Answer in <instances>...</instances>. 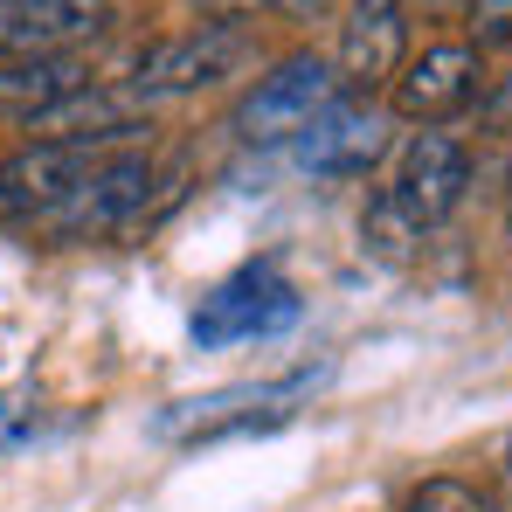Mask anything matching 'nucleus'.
Returning a JSON list of instances; mask_svg holds the SVG:
<instances>
[{"mask_svg": "<svg viewBox=\"0 0 512 512\" xmlns=\"http://www.w3.org/2000/svg\"><path fill=\"white\" fill-rule=\"evenodd\" d=\"M340 97H346L340 70H333L319 49H298V56L270 63V70H263V77H256V84L236 97L229 132H236L243 146H284V139H312V132H319V118H326Z\"/></svg>", "mask_w": 512, "mask_h": 512, "instance_id": "1", "label": "nucleus"}, {"mask_svg": "<svg viewBox=\"0 0 512 512\" xmlns=\"http://www.w3.org/2000/svg\"><path fill=\"white\" fill-rule=\"evenodd\" d=\"M250 63H256L250 21H194L180 35H160L153 49H139L125 84L139 97H194V90H215L229 77H243Z\"/></svg>", "mask_w": 512, "mask_h": 512, "instance_id": "2", "label": "nucleus"}, {"mask_svg": "<svg viewBox=\"0 0 512 512\" xmlns=\"http://www.w3.org/2000/svg\"><path fill=\"white\" fill-rule=\"evenodd\" d=\"M97 160H104L97 146H42V139L14 146V153L0 160V215H14V222L56 215V208L90 180Z\"/></svg>", "mask_w": 512, "mask_h": 512, "instance_id": "8", "label": "nucleus"}, {"mask_svg": "<svg viewBox=\"0 0 512 512\" xmlns=\"http://www.w3.org/2000/svg\"><path fill=\"white\" fill-rule=\"evenodd\" d=\"M464 42L485 56V49H512V0H464Z\"/></svg>", "mask_w": 512, "mask_h": 512, "instance_id": "14", "label": "nucleus"}, {"mask_svg": "<svg viewBox=\"0 0 512 512\" xmlns=\"http://www.w3.org/2000/svg\"><path fill=\"white\" fill-rule=\"evenodd\" d=\"M464 187H471V153L464 139L450 132H409V146L395 153V208L416 222V229H443L457 208H464Z\"/></svg>", "mask_w": 512, "mask_h": 512, "instance_id": "5", "label": "nucleus"}, {"mask_svg": "<svg viewBox=\"0 0 512 512\" xmlns=\"http://www.w3.org/2000/svg\"><path fill=\"white\" fill-rule=\"evenodd\" d=\"M90 70L77 56H28V63H0V125H35L42 111H56L70 90H84Z\"/></svg>", "mask_w": 512, "mask_h": 512, "instance_id": "11", "label": "nucleus"}, {"mask_svg": "<svg viewBox=\"0 0 512 512\" xmlns=\"http://www.w3.org/2000/svg\"><path fill=\"white\" fill-rule=\"evenodd\" d=\"M291 319H298V291H291L270 263H250V270H236L229 284H215V291L201 298L194 340L201 346L263 340V333H277V326H291Z\"/></svg>", "mask_w": 512, "mask_h": 512, "instance_id": "7", "label": "nucleus"}, {"mask_svg": "<svg viewBox=\"0 0 512 512\" xmlns=\"http://www.w3.org/2000/svg\"><path fill=\"white\" fill-rule=\"evenodd\" d=\"M402 512H492V499H478V485H464V478H423Z\"/></svg>", "mask_w": 512, "mask_h": 512, "instance_id": "13", "label": "nucleus"}, {"mask_svg": "<svg viewBox=\"0 0 512 512\" xmlns=\"http://www.w3.org/2000/svg\"><path fill=\"white\" fill-rule=\"evenodd\" d=\"M111 0H0V63L28 56H77L84 42L111 35Z\"/></svg>", "mask_w": 512, "mask_h": 512, "instance_id": "6", "label": "nucleus"}, {"mask_svg": "<svg viewBox=\"0 0 512 512\" xmlns=\"http://www.w3.org/2000/svg\"><path fill=\"white\" fill-rule=\"evenodd\" d=\"M194 14H208V21H250L256 0H187Z\"/></svg>", "mask_w": 512, "mask_h": 512, "instance_id": "15", "label": "nucleus"}, {"mask_svg": "<svg viewBox=\"0 0 512 512\" xmlns=\"http://www.w3.org/2000/svg\"><path fill=\"white\" fill-rule=\"evenodd\" d=\"M270 7H277L284 21H326V14H333L340 0H270Z\"/></svg>", "mask_w": 512, "mask_h": 512, "instance_id": "16", "label": "nucleus"}, {"mask_svg": "<svg viewBox=\"0 0 512 512\" xmlns=\"http://www.w3.org/2000/svg\"><path fill=\"white\" fill-rule=\"evenodd\" d=\"M153 160L146 153H104L90 180L56 208V215H42V229L49 236H63V243H90V236H125L139 215H146V194H153Z\"/></svg>", "mask_w": 512, "mask_h": 512, "instance_id": "4", "label": "nucleus"}, {"mask_svg": "<svg viewBox=\"0 0 512 512\" xmlns=\"http://www.w3.org/2000/svg\"><path fill=\"white\" fill-rule=\"evenodd\" d=\"M360 236H374V250H381V256H402L423 229L395 208V194H374V201H367V215H360Z\"/></svg>", "mask_w": 512, "mask_h": 512, "instance_id": "12", "label": "nucleus"}, {"mask_svg": "<svg viewBox=\"0 0 512 512\" xmlns=\"http://www.w3.org/2000/svg\"><path fill=\"white\" fill-rule=\"evenodd\" d=\"M485 97V56L471 42H429L423 56H409L388 84V111L416 132H443L450 118H464Z\"/></svg>", "mask_w": 512, "mask_h": 512, "instance_id": "3", "label": "nucleus"}, {"mask_svg": "<svg viewBox=\"0 0 512 512\" xmlns=\"http://www.w3.org/2000/svg\"><path fill=\"white\" fill-rule=\"evenodd\" d=\"M381 153H388V118L367 111L360 97H340V104L319 118V132L305 139V160L326 167V173H367Z\"/></svg>", "mask_w": 512, "mask_h": 512, "instance_id": "10", "label": "nucleus"}, {"mask_svg": "<svg viewBox=\"0 0 512 512\" xmlns=\"http://www.w3.org/2000/svg\"><path fill=\"white\" fill-rule=\"evenodd\" d=\"M409 14H423V21H436V14H450V7H464V0H402Z\"/></svg>", "mask_w": 512, "mask_h": 512, "instance_id": "17", "label": "nucleus"}, {"mask_svg": "<svg viewBox=\"0 0 512 512\" xmlns=\"http://www.w3.org/2000/svg\"><path fill=\"white\" fill-rule=\"evenodd\" d=\"M402 63H409V7L402 0H346L340 56H333L346 97H367V90L395 84Z\"/></svg>", "mask_w": 512, "mask_h": 512, "instance_id": "9", "label": "nucleus"}]
</instances>
